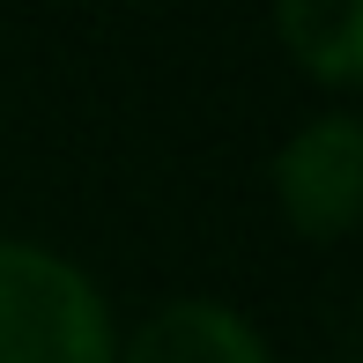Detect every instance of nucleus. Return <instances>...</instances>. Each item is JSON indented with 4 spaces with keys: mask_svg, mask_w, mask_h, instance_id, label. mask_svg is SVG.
Segmentation results:
<instances>
[{
    "mask_svg": "<svg viewBox=\"0 0 363 363\" xmlns=\"http://www.w3.org/2000/svg\"><path fill=\"white\" fill-rule=\"evenodd\" d=\"M0 363H119L96 282L52 245L0 238Z\"/></svg>",
    "mask_w": 363,
    "mask_h": 363,
    "instance_id": "obj_1",
    "label": "nucleus"
},
{
    "mask_svg": "<svg viewBox=\"0 0 363 363\" xmlns=\"http://www.w3.org/2000/svg\"><path fill=\"white\" fill-rule=\"evenodd\" d=\"M356 186H363V126L349 111L311 119L274 156V193H282L289 223L304 238H341L349 216H356Z\"/></svg>",
    "mask_w": 363,
    "mask_h": 363,
    "instance_id": "obj_2",
    "label": "nucleus"
},
{
    "mask_svg": "<svg viewBox=\"0 0 363 363\" xmlns=\"http://www.w3.org/2000/svg\"><path fill=\"white\" fill-rule=\"evenodd\" d=\"M119 363H267V341L245 311L216 304V296H178L134 326Z\"/></svg>",
    "mask_w": 363,
    "mask_h": 363,
    "instance_id": "obj_3",
    "label": "nucleus"
},
{
    "mask_svg": "<svg viewBox=\"0 0 363 363\" xmlns=\"http://www.w3.org/2000/svg\"><path fill=\"white\" fill-rule=\"evenodd\" d=\"M282 38L311 60V74L349 82L363 60V8L356 0H289L282 8Z\"/></svg>",
    "mask_w": 363,
    "mask_h": 363,
    "instance_id": "obj_4",
    "label": "nucleus"
}]
</instances>
